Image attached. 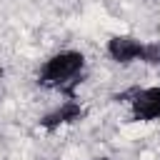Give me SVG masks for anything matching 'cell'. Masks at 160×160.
I'll return each instance as SVG.
<instances>
[{
  "mask_svg": "<svg viewBox=\"0 0 160 160\" xmlns=\"http://www.w3.org/2000/svg\"><path fill=\"white\" fill-rule=\"evenodd\" d=\"M82 75H85V55L80 50H60L52 52L40 65L35 82L45 90L75 98V88L82 82Z\"/></svg>",
  "mask_w": 160,
  "mask_h": 160,
  "instance_id": "cell-1",
  "label": "cell"
},
{
  "mask_svg": "<svg viewBox=\"0 0 160 160\" xmlns=\"http://www.w3.org/2000/svg\"><path fill=\"white\" fill-rule=\"evenodd\" d=\"M112 100L128 102L132 122H160V85L130 88L125 92H118Z\"/></svg>",
  "mask_w": 160,
  "mask_h": 160,
  "instance_id": "cell-2",
  "label": "cell"
},
{
  "mask_svg": "<svg viewBox=\"0 0 160 160\" xmlns=\"http://www.w3.org/2000/svg\"><path fill=\"white\" fill-rule=\"evenodd\" d=\"M105 52L112 62L118 65H132V62H142V52H145V40H138L135 35H112L105 42Z\"/></svg>",
  "mask_w": 160,
  "mask_h": 160,
  "instance_id": "cell-3",
  "label": "cell"
},
{
  "mask_svg": "<svg viewBox=\"0 0 160 160\" xmlns=\"http://www.w3.org/2000/svg\"><path fill=\"white\" fill-rule=\"evenodd\" d=\"M85 115H88L85 105H82L78 98H68L65 102H60L58 108H52L50 112H45V115L40 118V128L48 130V132H55V130H60V128H65V125H72V122L82 120Z\"/></svg>",
  "mask_w": 160,
  "mask_h": 160,
  "instance_id": "cell-4",
  "label": "cell"
},
{
  "mask_svg": "<svg viewBox=\"0 0 160 160\" xmlns=\"http://www.w3.org/2000/svg\"><path fill=\"white\" fill-rule=\"evenodd\" d=\"M142 62L150 65V68H160V40H158V42H145Z\"/></svg>",
  "mask_w": 160,
  "mask_h": 160,
  "instance_id": "cell-5",
  "label": "cell"
},
{
  "mask_svg": "<svg viewBox=\"0 0 160 160\" xmlns=\"http://www.w3.org/2000/svg\"><path fill=\"white\" fill-rule=\"evenodd\" d=\"M92 160H112V158H92Z\"/></svg>",
  "mask_w": 160,
  "mask_h": 160,
  "instance_id": "cell-6",
  "label": "cell"
}]
</instances>
